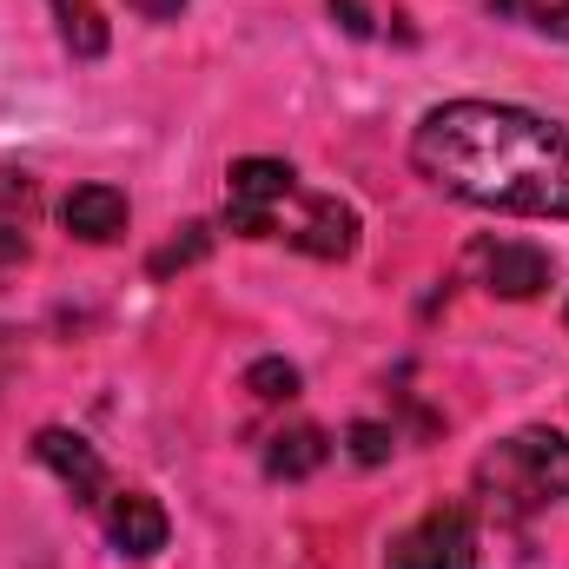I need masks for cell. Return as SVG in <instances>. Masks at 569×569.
Instances as JSON below:
<instances>
[{
  "mask_svg": "<svg viewBox=\"0 0 569 569\" xmlns=\"http://www.w3.org/2000/svg\"><path fill=\"white\" fill-rule=\"evenodd\" d=\"M411 166L463 206L510 219H569V127L530 107L443 100L411 133Z\"/></svg>",
  "mask_w": 569,
  "mask_h": 569,
  "instance_id": "obj_1",
  "label": "cell"
},
{
  "mask_svg": "<svg viewBox=\"0 0 569 569\" xmlns=\"http://www.w3.org/2000/svg\"><path fill=\"white\" fill-rule=\"evenodd\" d=\"M477 497L497 517H523L569 497V437L563 430H517L477 463Z\"/></svg>",
  "mask_w": 569,
  "mask_h": 569,
  "instance_id": "obj_2",
  "label": "cell"
},
{
  "mask_svg": "<svg viewBox=\"0 0 569 569\" xmlns=\"http://www.w3.org/2000/svg\"><path fill=\"white\" fill-rule=\"evenodd\" d=\"M266 239H284L311 259H351L358 252V212L338 192H311V199H284L266 212Z\"/></svg>",
  "mask_w": 569,
  "mask_h": 569,
  "instance_id": "obj_3",
  "label": "cell"
},
{
  "mask_svg": "<svg viewBox=\"0 0 569 569\" xmlns=\"http://www.w3.org/2000/svg\"><path fill=\"white\" fill-rule=\"evenodd\" d=\"M385 569H477V517H470V503H437V510H425L391 543Z\"/></svg>",
  "mask_w": 569,
  "mask_h": 569,
  "instance_id": "obj_4",
  "label": "cell"
},
{
  "mask_svg": "<svg viewBox=\"0 0 569 569\" xmlns=\"http://www.w3.org/2000/svg\"><path fill=\"white\" fill-rule=\"evenodd\" d=\"M291 192H298V172L284 159H266V152L232 159V172H226V226L239 239H266V212L284 206Z\"/></svg>",
  "mask_w": 569,
  "mask_h": 569,
  "instance_id": "obj_5",
  "label": "cell"
},
{
  "mask_svg": "<svg viewBox=\"0 0 569 569\" xmlns=\"http://www.w3.org/2000/svg\"><path fill=\"white\" fill-rule=\"evenodd\" d=\"M470 266H477L483 291H497V298H537L557 279V259L523 239H483V246H470Z\"/></svg>",
  "mask_w": 569,
  "mask_h": 569,
  "instance_id": "obj_6",
  "label": "cell"
},
{
  "mask_svg": "<svg viewBox=\"0 0 569 569\" xmlns=\"http://www.w3.org/2000/svg\"><path fill=\"white\" fill-rule=\"evenodd\" d=\"M33 457L73 490V503H107V463H100V450L80 430H67V425L33 430Z\"/></svg>",
  "mask_w": 569,
  "mask_h": 569,
  "instance_id": "obj_7",
  "label": "cell"
},
{
  "mask_svg": "<svg viewBox=\"0 0 569 569\" xmlns=\"http://www.w3.org/2000/svg\"><path fill=\"white\" fill-rule=\"evenodd\" d=\"M107 543L120 550V557H159L166 550V537H172V523H166V510H159V497H146V490H120V497H107Z\"/></svg>",
  "mask_w": 569,
  "mask_h": 569,
  "instance_id": "obj_8",
  "label": "cell"
},
{
  "mask_svg": "<svg viewBox=\"0 0 569 569\" xmlns=\"http://www.w3.org/2000/svg\"><path fill=\"white\" fill-rule=\"evenodd\" d=\"M60 226L87 246H107V239L127 232V192L120 186H73L60 199Z\"/></svg>",
  "mask_w": 569,
  "mask_h": 569,
  "instance_id": "obj_9",
  "label": "cell"
},
{
  "mask_svg": "<svg viewBox=\"0 0 569 569\" xmlns=\"http://www.w3.org/2000/svg\"><path fill=\"white\" fill-rule=\"evenodd\" d=\"M331 457V437L318 425H291L272 437V450H266V477H279V483H298V477H311L318 463Z\"/></svg>",
  "mask_w": 569,
  "mask_h": 569,
  "instance_id": "obj_10",
  "label": "cell"
},
{
  "mask_svg": "<svg viewBox=\"0 0 569 569\" xmlns=\"http://www.w3.org/2000/svg\"><path fill=\"white\" fill-rule=\"evenodd\" d=\"M27 219H33V179L0 172V266L27 259Z\"/></svg>",
  "mask_w": 569,
  "mask_h": 569,
  "instance_id": "obj_11",
  "label": "cell"
},
{
  "mask_svg": "<svg viewBox=\"0 0 569 569\" xmlns=\"http://www.w3.org/2000/svg\"><path fill=\"white\" fill-rule=\"evenodd\" d=\"M53 13H60V40H67L73 60H100L107 53V20H100L93 0H53Z\"/></svg>",
  "mask_w": 569,
  "mask_h": 569,
  "instance_id": "obj_12",
  "label": "cell"
},
{
  "mask_svg": "<svg viewBox=\"0 0 569 569\" xmlns=\"http://www.w3.org/2000/svg\"><path fill=\"white\" fill-rule=\"evenodd\" d=\"M497 20H517V27H537L550 40H569V0H483Z\"/></svg>",
  "mask_w": 569,
  "mask_h": 569,
  "instance_id": "obj_13",
  "label": "cell"
},
{
  "mask_svg": "<svg viewBox=\"0 0 569 569\" xmlns=\"http://www.w3.org/2000/svg\"><path fill=\"white\" fill-rule=\"evenodd\" d=\"M345 450H351V463L378 470V463H391V450H398V430L378 425V418H358V425L345 430Z\"/></svg>",
  "mask_w": 569,
  "mask_h": 569,
  "instance_id": "obj_14",
  "label": "cell"
},
{
  "mask_svg": "<svg viewBox=\"0 0 569 569\" xmlns=\"http://www.w3.org/2000/svg\"><path fill=\"white\" fill-rule=\"evenodd\" d=\"M246 391L266 398V405L298 398V365H284V358H259V365H246Z\"/></svg>",
  "mask_w": 569,
  "mask_h": 569,
  "instance_id": "obj_15",
  "label": "cell"
},
{
  "mask_svg": "<svg viewBox=\"0 0 569 569\" xmlns=\"http://www.w3.org/2000/svg\"><path fill=\"white\" fill-rule=\"evenodd\" d=\"M206 246H212V226H186V239H172V246H159V252H152V279H172L179 266L206 259Z\"/></svg>",
  "mask_w": 569,
  "mask_h": 569,
  "instance_id": "obj_16",
  "label": "cell"
},
{
  "mask_svg": "<svg viewBox=\"0 0 569 569\" xmlns=\"http://www.w3.org/2000/svg\"><path fill=\"white\" fill-rule=\"evenodd\" d=\"M325 7H331V20H338L351 40H371V33H378V20H371V7H365V0H325Z\"/></svg>",
  "mask_w": 569,
  "mask_h": 569,
  "instance_id": "obj_17",
  "label": "cell"
},
{
  "mask_svg": "<svg viewBox=\"0 0 569 569\" xmlns=\"http://www.w3.org/2000/svg\"><path fill=\"white\" fill-rule=\"evenodd\" d=\"M133 7H140L146 20H179V7H186V0H133Z\"/></svg>",
  "mask_w": 569,
  "mask_h": 569,
  "instance_id": "obj_18",
  "label": "cell"
},
{
  "mask_svg": "<svg viewBox=\"0 0 569 569\" xmlns=\"http://www.w3.org/2000/svg\"><path fill=\"white\" fill-rule=\"evenodd\" d=\"M7 371H13V338L0 331V385H7Z\"/></svg>",
  "mask_w": 569,
  "mask_h": 569,
  "instance_id": "obj_19",
  "label": "cell"
}]
</instances>
